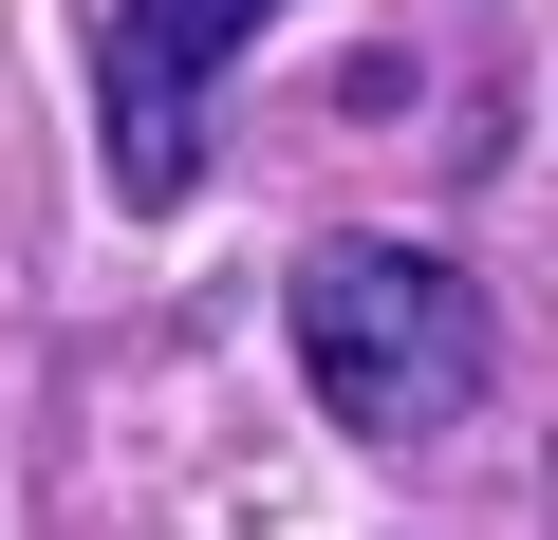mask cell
<instances>
[{
    "label": "cell",
    "mask_w": 558,
    "mask_h": 540,
    "mask_svg": "<svg viewBox=\"0 0 558 540\" xmlns=\"http://www.w3.org/2000/svg\"><path fill=\"white\" fill-rule=\"evenodd\" d=\"M279 317H299V373H317V410L354 429V447H447L465 410H484V373H502V317H484V280L447 242H317L299 280H279Z\"/></svg>",
    "instance_id": "cell-1"
},
{
    "label": "cell",
    "mask_w": 558,
    "mask_h": 540,
    "mask_svg": "<svg viewBox=\"0 0 558 540\" xmlns=\"http://www.w3.org/2000/svg\"><path fill=\"white\" fill-rule=\"evenodd\" d=\"M279 0H112V38H94V168L131 224H168L205 187V94L260 57Z\"/></svg>",
    "instance_id": "cell-2"
}]
</instances>
